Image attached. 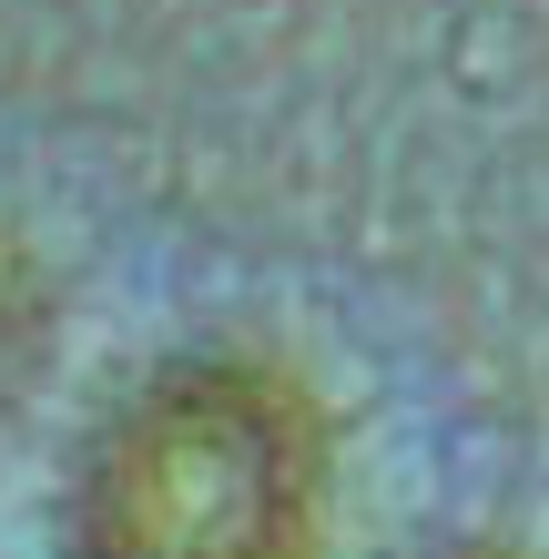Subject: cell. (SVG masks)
<instances>
[{
	"label": "cell",
	"mask_w": 549,
	"mask_h": 559,
	"mask_svg": "<svg viewBox=\"0 0 549 559\" xmlns=\"http://www.w3.org/2000/svg\"><path fill=\"white\" fill-rule=\"evenodd\" d=\"M21 346H31V306L11 285H0V397H11V367H21Z\"/></svg>",
	"instance_id": "obj_2"
},
{
	"label": "cell",
	"mask_w": 549,
	"mask_h": 559,
	"mask_svg": "<svg viewBox=\"0 0 549 559\" xmlns=\"http://www.w3.org/2000/svg\"><path fill=\"white\" fill-rule=\"evenodd\" d=\"M315 438L254 367H174L92 438L72 559H306Z\"/></svg>",
	"instance_id": "obj_1"
}]
</instances>
